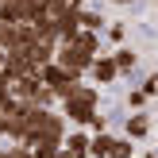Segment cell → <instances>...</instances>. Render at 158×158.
<instances>
[{"mask_svg":"<svg viewBox=\"0 0 158 158\" xmlns=\"http://www.w3.org/2000/svg\"><path fill=\"white\" fill-rule=\"evenodd\" d=\"M66 131H69V123L62 120V112H54V108H35V116H31V127H27V135H23V143H27L31 151L62 147Z\"/></svg>","mask_w":158,"mask_h":158,"instance_id":"1","label":"cell"},{"mask_svg":"<svg viewBox=\"0 0 158 158\" xmlns=\"http://www.w3.org/2000/svg\"><path fill=\"white\" fill-rule=\"evenodd\" d=\"M58 104H62V120H66V123H81V127H85V123H89V116L100 108V89L81 81L66 100H58Z\"/></svg>","mask_w":158,"mask_h":158,"instance_id":"2","label":"cell"},{"mask_svg":"<svg viewBox=\"0 0 158 158\" xmlns=\"http://www.w3.org/2000/svg\"><path fill=\"white\" fill-rule=\"evenodd\" d=\"M31 116H35V104H19V100H8V108L0 112V139L8 143H23L31 127Z\"/></svg>","mask_w":158,"mask_h":158,"instance_id":"3","label":"cell"},{"mask_svg":"<svg viewBox=\"0 0 158 158\" xmlns=\"http://www.w3.org/2000/svg\"><path fill=\"white\" fill-rule=\"evenodd\" d=\"M39 81H43V85H46V89H50V93H54V100H66V97H69V93H73V89H77V85H81V81H77V77H69V73H66V69H62V66H58V62H46V66H43V69H39Z\"/></svg>","mask_w":158,"mask_h":158,"instance_id":"4","label":"cell"},{"mask_svg":"<svg viewBox=\"0 0 158 158\" xmlns=\"http://www.w3.org/2000/svg\"><path fill=\"white\" fill-rule=\"evenodd\" d=\"M54 62H58V66L66 69L69 77L85 81V69H89V62H93V58H85V54L77 50L73 43H58V46H54Z\"/></svg>","mask_w":158,"mask_h":158,"instance_id":"5","label":"cell"},{"mask_svg":"<svg viewBox=\"0 0 158 158\" xmlns=\"http://www.w3.org/2000/svg\"><path fill=\"white\" fill-rule=\"evenodd\" d=\"M85 77H93V85L100 89V85H112L120 73H116V66H112V58H108V54H97V58L89 62V69H85Z\"/></svg>","mask_w":158,"mask_h":158,"instance_id":"6","label":"cell"},{"mask_svg":"<svg viewBox=\"0 0 158 158\" xmlns=\"http://www.w3.org/2000/svg\"><path fill=\"white\" fill-rule=\"evenodd\" d=\"M62 151H66L69 158H89V131H66Z\"/></svg>","mask_w":158,"mask_h":158,"instance_id":"7","label":"cell"},{"mask_svg":"<svg viewBox=\"0 0 158 158\" xmlns=\"http://www.w3.org/2000/svg\"><path fill=\"white\" fill-rule=\"evenodd\" d=\"M147 135H151V116H147V112H131L127 116V135H123V139L139 143V139H147Z\"/></svg>","mask_w":158,"mask_h":158,"instance_id":"8","label":"cell"},{"mask_svg":"<svg viewBox=\"0 0 158 158\" xmlns=\"http://www.w3.org/2000/svg\"><path fill=\"white\" fill-rule=\"evenodd\" d=\"M108 58H112L116 73H131V69L139 66V54L131 50V46H120V50H112V54H108Z\"/></svg>","mask_w":158,"mask_h":158,"instance_id":"9","label":"cell"},{"mask_svg":"<svg viewBox=\"0 0 158 158\" xmlns=\"http://www.w3.org/2000/svg\"><path fill=\"white\" fill-rule=\"evenodd\" d=\"M69 43H73L85 58H97V54H100V35H93V31H77Z\"/></svg>","mask_w":158,"mask_h":158,"instance_id":"10","label":"cell"},{"mask_svg":"<svg viewBox=\"0 0 158 158\" xmlns=\"http://www.w3.org/2000/svg\"><path fill=\"white\" fill-rule=\"evenodd\" d=\"M77 27H81V31H93V35H100V31H104V15L93 12V8H77Z\"/></svg>","mask_w":158,"mask_h":158,"instance_id":"11","label":"cell"},{"mask_svg":"<svg viewBox=\"0 0 158 158\" xmlns=\"http://www.w3.org/2000/svg\"><path fill=\"white\" fill-rule=\"evenodd\" d=\"M108 151H112V135L108 131L89 135V158H108Z\"/></svg>","mask_w":158,"mask_h":158,"instance_id":"12","label":"cell"},{"mask_svg":"<svg viewBox=\"0 0 158 158\" xmlns=\"http://www.w3.org/2000/svg\"><path fill=\"white\" fill-rule=\"evenodd\" d=\"M108 158H135V143H131V139H112Z\"/></svg>","mask_w":158,"mask_h":158,"instance_id":"13","label":"cell"},{"mask_svg":"<svg viewBox=\"0 0 158 158\" xmlns=\"http://www.w3.org/2000/svg\"><path fill=\"white\" fill-rule=\"evenodd\" d=\"M85 127H89V135H100V131H108V120H104V116H100V112H93Z\"/></svg>","mask_w":158,"mask_h":158,"instance_id":"14","label":"cell"},{"mask_svg":"<svg viewBox=\"0 0 158 158\" xmlns=\"http://www.w3.org/2000/svg\"><path fill=\"white\" fill-rule=\"evenodd\" d=\"M8 158H35V151H31L27 143H12L8 147Z\"/></svg>","mask_w":158,"mask_h":158,"instance_id":"15","label":"cell"},{"mask_svg":"<svg viewBox=\"0 0 158 158\" xmlns=\"http://www.w3.org/2000/svg\"><path fill=\"white\" fill-rule=\"evenodd\" d=\"M27 4H31V19H35V15H43L46 8L54 4V0H27Z\"/></svg>","mask_w":158,"mask_h":158,"instance_id":"16","label":"cell"},{"mask_svg":"<svg viewBox=\"0 0 158 158\" xmlns=\"http://www.w3.org/2000/svg\"><path fill=\"white\" fill-rule=\"evenodd\" d=\"M123 35H127L123 23H112V27H108V39H112V43H123Z\"/></svg>","mask_w":158,"mask_h":158,"instance_id":"17","label":"cell"},{"mask_svg":"<svg viewBox=\"0 0 158 158\" xmlns=\"http://www.w3.org/2000/svg\"><path fill=\"white\" fill-rule=\"evenodd\" d=\"M143 104H147V97H143L139 89H131V93H127V108H143Z\"/></svg>","mask_w":158,"mask_h":158,"instance_id":"18","label":"cell"},{"mask_svg":"<svg viewBox=\"0 0 158 158\" xmlns=\"http://www.w3.org/2000/svg\"><path fill=\"white\" fill-rule=\"evenodd\" d=\"M139 93H143V97H147V100H151V97H154V93H158V81H154V77H147V81H143V89H139Z\"/></svg>","mask_w":158,"mask_h":158,"instance_id":"19","label":"cell"},{"mask_svg":"<svg viewBox=\"0 0 158 158\" xmlns=\"http://www.w3.org/2000/svg\"><path fill=\"white\" fill-rule=\"evenodd\" d=\"M8 100H12V97H8V81H4V73H0V112L8 108Z\"/></svg>","mask_w":158,"mask_h":158,"instance_id":"20","label":"cell"},{"mask_svg":"<svg viewBox=\"0 0 158 158\" xmlns=\"http://www.w3.org/2000/svg\"><path fill=\"white\" fill-rule=\"evenodd\" d=\"M58 4H66V8H85V0H58Z\"/></svg>","mask_w":158,"mask_h":158,"instance_id":"21","label":"cell"},{"mask_svg":"<svg viewBox=\"0 0 158 158\" xmlns=\"http://www.w3.org/2000/svg\"><path fill=\"white\" fill-rule=\"evenodd\" d=\"M112 4H120V8H123V4H135V0H112Z\"/></svg>","mask_w":158,"mask_h":158,"instance_id":"22","label":"cell"},{"mask_svg":"<svg viewBox=\"0 0 158 158\" xmlns=\"http://www.w3.org/2000/svg\"><path fill=\"white\" fill-rule=\"evenodd\" d=\"M0 158H8V151H0Z\"/></svg>","mask_w":158,"mask_h":158,"instance_id":"23","label":"cell"}]
</instances>
